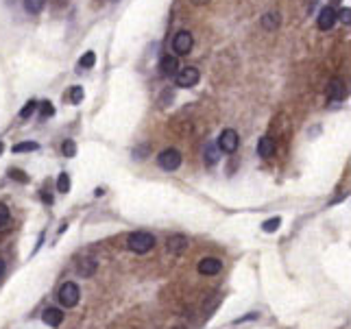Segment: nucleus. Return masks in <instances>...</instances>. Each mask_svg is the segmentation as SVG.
I'll return each instance as SVG.
<instances>
[{
  "mask_svg": "<svg viewBox=\"0 0 351 329\" xmlns=\"http://www.w3.org/2000/svg\"><path fill=\"white\" fill-rule=\"evenodd\" d=\"M44 3L46 0H24V7H27L29 13H39L44 9Z\"/></svg>",
  "mask_w": 351,
  "mask_h": 329,
  "instance_id": "nucleus-18",
  "label": "nucleus"
},
{
  "mask_svg": "<svg viewBox=\"0 0 351 329\" xmlns=\"http://www.w3.org/2000/svg\"><path fill=\"white\" fill-rule=\"evenodd\" d=\"M258 155L260 157H264V159H268V157H273L275 155V139H271V137H262L258 142Z\"/></svg>",
  "mask_w": 351,
  "mask_h": 329,
  "instance_id": "nucleus-12",
  "label": "nucleus"
},
{
  "mask_svg": "<svg viewBox=\"0 0 351 329\" xmlns=\"http://www.w3.org/2000/svg\"><path fill=\"white\" fill-rule=\"evenodd\" d=\"M157 161L164 170H177L179 166H181V153H179L177 149H166V151L159 153Z\"/></svg>",
  "mask_w": 351,
  "mask_h": 329,
  "instance_id": "nucleus-6",
  "label": "nucleus"
},
{
  "mask_svg": "<svg viewBox=\"0 0 351 329\" xmlns=\"http://www.w3.org/2000/svg\"><path fill=\"white\" fill-rule=\"evenodd\" d=\"M3 275H5V262L0 260V279H3Z\"/></svg>",
  "mask_w": 351,
  "mask_h": 329,
  "instance_id": "nucleus-29",
  "label": "nucleus"
},
{
  "mask_svg": "<svg viewBox=\"0 0 351 329\" xmlns=\"http://www.w3.org/2000/svg\"><path fill=\"white\" fill-rule=\"evenodd\" d=\"M279 225H282V218L275 216V218H271V220H266V223L262 225V229H264L266 233H273V231H277V229H279Z\"/></svg>",
  "mask_w": 351,
  "mask_h": 329,
  "instance_id": "nucleus-20",
  "label": "nucleus"
},
{
  "mask_svg": "<svg viewBox=\"0 0 351 329\" xmlns=\"http://www.w3.org/2000/svg\"><path fill=\"white\" fill-rule=\"evenodd\" d=\"M238 144H240V137L238 133H236L233 129H225L223 133L218 135V151H223V153H236V149H238Z\"/></svg>",
  "mask_w": 351,
  "mask_h": 329,
  "instance_id": "nucleus-4",
  "label": "nucleus"
},
{
  "mask_svg": "<svg viewBox=\"0 0 351 329\" xmlns=\"http://www.w3.org/2000/svg\"><path fill=\"white\" fill-rule=\"evenodd\" d=\"M9 177L11 179H15V181H20V183H27V177H24V172L22 170H18V168H13V170H9Z\"/></svg>",
  "mask_w": 351,
  "mask_h": 329,
  "instance_id": "nucleus-28",
  "label": "nucleus"
},
{
  "mask_svg": "<svg viewBox=\"0 0 351 329\" xmlns=\"http://www.w3.org/2000/svg\"><path fill=\"white\" fill-rule=\"evenodd\" d=\"M220 268H223V262L216 260V257H205V260L199 262L201 275H216V273H220Z\"/></svg>",
  "mask_w": 351,
  "mask_h": 329,
  "instance_id": "nucleus-10",
  "label": "nucleus"
},
{
  "mask_svg": "<svg viewBox=\"0 0 351 329\" xmlns=\"http://www.w3.org/2000/svg\"><path fill=\"white\" fill-rule=\"evenodd\" d=\"M192 46H194V37L190 31H179L173 37V51L177 55H188L192 51Z\"/></svg>",
  "mask_w": 351,
  "mask_h": 329,
  "instance_id": "nucleus-5",
  "label": "nucleus"
},
{
  "mask_svg": "<svg viewBox=\"0 0 351 329\" xmlns=\"http://www.w3.org/2000/svg\"><path fill=\"white\" fill-rule=\"evenodd\" d=\"M345 94H347V89H345V81L342 79H332L330 81V85H327V98L330 101H334V103H338V101H342L345 98Z\"/></svg>",
  "mask_w": 351,
  "mask_h": 329,
  "instance_id": "nucleus-8",
  "label": "nucleus"
},
{
  "mask_svg": "<svg viewBox=\"0 0 351 329\" xmlns=\"http://www.w3.org/2000/svg\"><path fill=\"white\" fill-rule=\"evenodd\" d=\"M177 72H179V59H177V57H173V55L161 57V61H159V75L166 77V79H173Z\"/></svg>",
  "mask_w": 351,
  "mask_h": 329,
  "instance_id": "nucleus-7",
  "label": "nucleus"
},
{
  "mask_svg": "<svg viewBox=\"0 0 351 329\" xmlns=\"http://www.w3.org/2000/svg\"><path fill=\"white\" fill-rule=\"evenodd\" d=\"M127 244H129V249H131L133 253L144 255V253H149L155 246V238L151 233H146V231H135V233H131L127 238Z\"/></svg>",
  "mask_w": 351,
  "mask_h": 329,
  "instance_id": "nucleus-1",
  "label": "nucleus"
},
{
  "mask_svg": "<svg viewBox=\"0 0 351 329\" xmlns=\"http://www.w3.org/2000/svg\"><path fill=\"white\" fill-rule=\"evenodd\" d=\"M94 268H96V264L92 260H81V264H79V273L83 275V277H87V275H92L94 273Z\"/></svg>",
  "mask_w": 351,
  "mask_h": 329,
  "instance_id": "nucleus-19",
  "label": "nucleus"
},
{
  "mask_svg": "<svg viewBox=\"0 0 351 329\" xmlns=\"http://www.w3.org/2000/svg\"><path fill=\"white\" fill-rule=\"evenodd\" d=\"M59 303L63 308H75L77 303H79V297H81V292H79V286L77 284H72V281H66L61 288H59Z\"/></svg>",
  "mask_w": 351,
  "mask_h": 329,
  "instance_id": "nucleus-2",
  "label": "nucleus"
},
{
  "mask_svg": "<svg viewBox=\"0 0 351 329\" xmlns=\"http://www.w3.org/2000/svg\"><path fill=\"white\" fill-rule=\"evenodd\" d=\"M316 24H318V29L321 31H330L334 24H336V11H334L332 7H323L321 13H318Z\"/></svg>",
  "mask_w": 351,
  "mask_h": 329,
  "instance_id": "nucleus-9",
  "label": "nucleus"
},
{
  "mask_svg": "<svg viewBox=\"0 0 351 329\" xmlns=\"http://www.w3.org/2000/svg\"><path fill=\"white\" fill-rule=\"evenodd\" d=\"M262 27L266 31H275L277 27H279V15H277V13H266L262 18Z\"/></svg>",
  "mask_w": 351,
  "mask_h": 329,
  "instance_id": "nucleus-15",
  "label": "nucleus"
},
{
  "mask_svg": "<svg viewBox=\"0 0 351 329\" xmlns=\"http://www.w3.org/2000/svg\"><path fill=\"white\" fill-rule=\"evenodd\" d=\"M185 246H188V240H185L183 236H173V238H168V251H170V253H181Z\"/></svg>",
  "mask_w": 351,
  "mask_h": 329,
  "instance_id": "nucleus-13",
  "label": "nucleus"
},
{
  "mask_svg": "<svg viewBox=\"0 0 351 329\" xmlns=\"http://www.w3.org/2000/svg\"><path fill=\"white\" fill-rule=\"evenodd\" d=\"M35 109H37V103L33 101V98H31V101H29V103H27V105H24L22 109H20V118H29V116H31V113H33Z\"/></svg>",
  "mask_w": 351,
  "mask_h": 329,
  "instance_id": "nucleus-23",
  "label": "nucleus"
},
{
  "mask_svg": "<svg viewBox=\"0 0 351 329\" xmlns=\"http://www.w3.org/2000/svg\"><path fill=\"white\" fill-rule=\"evenodd\" d=\"M192 3H194V5H207L209 0H192Z\"/></svg>",
  "mask_w": 351,
  "mask_h": 329,
  "instance_id": "nucleus-30",
  "label": "nucleus"
},
{
  "mask_svg": "<svg viewBox=\"0 0 351 329\" xmlns=\"http://www.w3.org/2000/svg\"><path fill=\"white\" fill-rule=\"evenodd\" d=\"M94 63H96V55H94L92 51H89V53H85V55L79 59V65H81V68H92Z\"/></svg>",
  "mask_w": 351,
  "mask_h": 329,
  "instance_id": "nucleus-21",
  "label": "nucleus"
},
{
  "mask_svg": "<svg viewBox=\"0 0 351 329\" xmlns=\"http://www.w3.org/2000/svg\"><path fill=\"white\" fill-rule=\"evenodd\" d=\"M199 70L194 68V65H188V68H179V72L175 75V81H177V85L179 87H194L199 83Z\"/></svg>",
  "mask_w": 351,
  "mask_h": 329,
  "instance_id": "nucleus-3",
  "label": "nucleus"
},
{
  "mask_svg": "<svg viewBox=\"0 0 351 329\" xmlns=\"http://www.w3.org/2000/svg\"><path fill=\"white\" fill-rule=\"evenodd\" d=\"M203 155H205V157H203V159H205V163H207V166H214V163L218 161V146H214V144H207V146H205V153H203Z\"/></svg>",
  "mask_w": 351,
  "mask_h": 329,
  "instance_id": "nucleus-14",
  "label": "nucleus"
},
{
  "mask_svg": "<svg viewBox=\"0 0 351 329\" xmlns=\"http://www.w3.org/2000/svg\"><path fill=\"white\" fill-rule=\"evenodd\" d=\"M57 190H59L61 194L70 192V175L68 172H61L59 175V179H57Z\"/></svg>",
  "mask_w": 351,
  "mask_h": 329,
  "instance_id": "nucleus-16",
  "label": "nucleus"
},
{
  "mask_svg": "<svg viewBox=\"0 0 351 329\" xmlns=\"http://www.w3.org/2000/svg\"><path fill=\"white\" fill-rule=\"evenodd\" d=\"M11 214H9V207H7L5 203H0V227H5L7 223H9Z\"/></svg>",
  "mask_w": 351,
  "mask_h": 329,
  "instance_id": "nucleus-25",
  "label": "nucleus"
},
{
  "mask_svg": "<svg viewBox=\"0 0 351 329\" xmlns=\"http://www.w3.org/2000/svg\"><path fill=\"white\" fill-rule=\"evenodd\" d=\"M349 15H351V9H349V7H345V9H342L340 13H336V20L345 22V27H349V22H351V18H349Z\"/></svg>",
  "mask_w": 351,
  "mask_h": 329,
  "instance_id": "nucleus-27",
  "label": "nucleus"
},
{
  "mask_svg": "<svg viewBox=\"0 0 351 329\" xmlns=\"http://www.w3.org/2000/svg\"><path fill=\"white\" fill-rule=\"evenodd\" d=\"M3 151H5V144H3V142H0V153H3Z\"/></svg>",
  "mask_w": 351,
  "mask_h": 329,
  "instance_id": "nucleus-31",
  "label": "nucleus"
},
{
  "mask_svg": "<svg viewBox=\"0 0 351 329\" xmlns=\"http://www.w3.org/2000/svg\"><path fill=\"white\" fill-rule=\"evenodd\" d=\"M55 113V107H53V103H42V113H39V116H42V120H46V118H51Z\"/></svg>",
  "mask_w": 351,
  "mask_h": 329,
  "instance_id": "nucleus-26",
  "label": "nucleus"
},
{
  "mask_svg": "<svg viewBox=\"0 0 351 329\" xmlns=\"http://www.w3.org/2000/svg\"><path fill=\"white\" fill-rule=\"evenodd\" d=\"M61 151H63L66 157H75V155H77V144L72 142V139H66V142L61 144Z\"/></svg>",
  "mask_w": 351,
  "mask_h": 329,
  "instance_id": "nucleus-22",
  "label": "nucleus"
},
{
  "mask_svg": "<svg viewBox=\"0 0 351 329\" xmlns=\"http://www.w3.org/2000/svg\"><path fill=\"white\" fill-rule=\"evenodd\" d=\"M42 318L48 327H59L63 320V314H61V310H57V308H48V310H44Z\"/></svg>",
  "mask_w": 351,
  "mask_h": 329,
  "instance_id": "nucleus-11",
  "label": "nucleus"
},
{
  "mask_svg": "<svg viewBox=\"0 0 351 329\" xmlns=\"http://www.w3.org/2000/svg\"><path fill=\"white\" fill-rule=\"evenodd\" d=\"M70 101L75 103V105L83 101V87H81V85H75V87H72V89H70Z\"/></svg>",
  "mask_w": 351,
  "mask_h": 329,
  "instance_id": "nucleus-24",
  "label": "nucleus"
},
{
  "mask_svg": "<svg viewBox=\"0 0 351 329\" xmlns=\"http://www.w3.org/2000/svg\"><path fill=\"white\" fill-rule=\"evenodd\" d=\"M39 144L37 142H20L13 146V153H31V151H37Z\"/></svg>",
  "mask_w": 351,
  "mask_h": 329,
  "instance_id": "nucleus-17",
  "label": "nucleus"
}]
</instances>
